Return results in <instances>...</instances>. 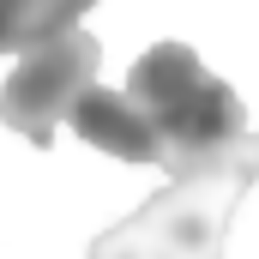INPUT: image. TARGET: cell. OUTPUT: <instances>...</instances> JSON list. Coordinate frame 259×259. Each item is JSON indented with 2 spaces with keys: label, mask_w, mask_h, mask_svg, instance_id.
<instances>
[{
  "label": "cell",
  "mask_w": 259,
  "mask_h": 259,
  "mask_svg": "<svg viewBox=\"0 0 259 259\" xmlns=\"http://www.w3.org/2000/svg\"><path fill=\"white\" fill-rule=\"evenodd\" d=\"M127 97L145 115V127L157 133L169 181L211 163V157H223V151H235L253 133L241 97L217 72H205V61L187 42H151L127 72Z\"/></svg>",
  "instance_id": "obj_2"
},
{
  "label": "cell",
  "mask_w": 259,
  "mask_h": 259,
  "mask_svg": "<svg viewBox=\"0 0 259 259\" xmlns=\"http://www.w3.org/2000/svg\"><path fill=\"white\" fill-rule=\"evenodd\" d=\"M72 133L121 163H157L163 169V151H157V133L145 127V115L133 109L127 91H91L78 109H72Z\"/></svg>",
  "instance_id": "obj_4"
},
{
  "label": "cell",
  "mask_w": 259,
  "mask_h": 259,
  "mask_svg": "<svg viewBox=\"0 0 259 259\" xmlns=\"http://www.w3.org/2000/svg\"><path fill=\"white\" fill-rule=\"evenodd\" d=\"M97 0H0V55H36L78 30Z\"/></svg>",
  "instance_id": "obj_5"
},
{
  "label": "cell",
  "mask_w": 259,
  "mask_h": 259,
  "mask_svg": "<svg viewBox=\"0 0 259 259\" xmlns=\"http://www.w3.org/2000/svg\"><path fill=\"white\" fill-rule=\"evenodd\" d=\"M253 175H259V127L235 151H223L187 175H175L169 187H157L133 217L103 229L84 247V259H223L229 217L247 199Z\"/></svg>",
  "instance_id": "obj_1"
},
{
  "label": "cell",
  "mask_w": 259,
  "mask_h": 259,
  "mask_svg": "<svg viewBox=\"0 0 259 259\" xmlns=\"http://www.w3.org/2000/svg\"><path fill=\"white\" fill-rule=\"evenodd\" d=\"M97 66H103V42L91 30H72L61 42L24 55L0 84V121L18 139H30L36 151H49L55 127L72 121V109L97 91Z\"/></svg>",
  "instance_id": "obj_3"
}]
</instances>
